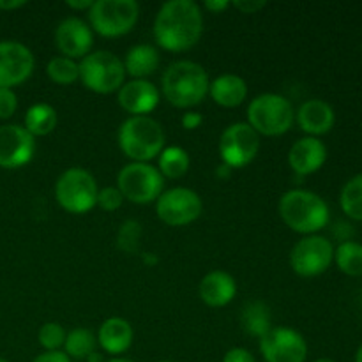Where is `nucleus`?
I'll return each instance as SVG.
<instances>
[{
  "instance_id": "nucleus-1",
  "label": "nucleus",
  "mask_w": 362,
  "mask_h": 362,
  "mask_svg": "<svg viewBox=\"0 0 362 362\" xmlns=\"http://www.w3.org/2000/svg\"><path fill=\"white\" fill-rule=\"evenodd\" d=\"M154 39L159 48L172 53L189 52L204 34V13L193 0H168L154 20Z\"/></svg>"
},
{
  "instance_id": "nucleus-2",
  "label": "nucleus",
  "mask_w": 362,
  "mask_h": 362,
  "mask_svg": "<svg viewBox=\"0 0 362 362\" xmlns=\"http://www.w3.org/2000/svg\"><path fill=\"white\" fill-rule=\"evenodd\" d=\"M279 218L292 232L300 235H317L331 221V209L320 194L310 189H290L283 193L278 204Z\"/></svg>"
},
{
  "instance_id": "nucleus-3",
  "label": "nucleus",
  "mask_w": 362,
  "mask_h": 362,
  "mask_svg": "<svg viewBox=\"0 0 362 362\" xmlns=\"http://www.w3.org/2000/svg\"><path fill=\"white\" fill-rule=\"evenodd\" d=\"M209 74L204 66L193 60L172 62L161 78V94L175 108L189 110L204 103L209 95Z\"/></svg>"
},
{
  "instance_id": "nucleus-4",
  "label": "nucleus",
  "mask_w": 362,
  "mask_h": 362,
  "mask_svg": "<svg viewBox=\"0 0 362 362\" xmlns=\"http://www.w3.org/2000/svg\"><path fill=\"white\" fill-rule=\"evenodd\" d=\"M117 141L131 163H151L166 147V134L161 124L148 117H127L119 127Z\"/></svg>"
},
{
  "instance_id": "nucleus-5",
  "label": "nucleus",
  "mask_w": 362,
  "mask_h": 362,
  "mask_svg": "<svg viewBox=\"0 0 362 362\" xmlns=\"http://www.w3.org/2000/svg\"><path fill=\"white\" fill-rule=\"evenodd\" d=\"M296 122V110L290 99L276 92H265L251 99L247 106V124L260 136H281Z\"/></svg>"
},
{
  "instance_id": "nucleus-6",
  "label": "nucleus",
  "mask_w": 362,
  "mask_h": 362,
  "mask_svg": "<svg viewBox=\"0 0 362 362\" xmlns=\"http://www.w3.org/2000/svg\"><path fill=\"white\" fill-rule=\"evenodd\" d=\"M99 186L88 170L73 166L59 175L55 182V200L66 212L87 214L98 204Z\"/></svg>"
},
{
  "instance_id": "nucleus-7",
  "label": "nucleus",
  "mask_w": 362,
  "mask_h": 362,
  "mask_svg": "<svg viewBox=\"0 0 362 362\" xmlns=\"http://www.w3.org/2000/svg\"><path fill=\"white\" fill-rule=\"evenodd\" d=\"M92 32L101 37H122L136 27L140 6L136 0H94L87 13Z\"/></svg>"
},
{
  "instance_id": "nucleus-8",
  "label": "nucleus",
  "mask_w": 362,
  "mask_h": 362,
  "mask_svg": "<svg viewBox=\"0 0 362 362\" xmlns=\"http://www.w3.org/2000/svg\"><path fill=\"white\" fill-rule=\"evenodd\" d=\"M80 80L95 94H112L126 83L124 62L112 52L95 49L80 60Z\"/></svg>"
},
{
  "instance_id": "nucleus-9",
  "label": "nucleus",
  "mask_w": 362,
  "mask_h": 362,
  "mask_svg": "<svg viewBox=\"0 0 362 362\" xmlns=\"http://www.w3.org/2000/svg\"><path fill=\"white\" fill-rule=\"evenodd\" d=\"M117 187L124 200L136 205L152 204L165 191V177L151 163H127L117 175Z\"/></svg>"
},
{
  "instance_id": "nucleus-10",
  "label": "nucleus",
  "mask_w": 362,
  "mask_h": 362,
  "mask_svg": "<svg viewBox=\"0 0 362 362\" xmlns=\"http://www.w3.org/2000/svg\"><path fill=\"white\" fill-rule=\"evenodd\" d=\"M332 262H334V244L320 233L303 237L290 251V267L300 278L322 276L329 271Z\"/></svg>"
},
{
  "instance_id": "nucleus-11",
  "label": "nucleus",
  "mask_w": 362,
  "mask_h": 362,
  "mask_svg": "<svg viewBox=\"0 0 362 362\" xmlns=\"http://www.w3.org/2000/svg\"><path fill=\"white\" fill-rule=\"evenodd\" d=\"M260 151V134L247 122L230 124L219 138V158L232 170L250 165Z\"/></svg>"
},
{
  "instance_id": "nucleus-12",
  "label": "nucleus",
  "mask_w": 362,
  "mask_h": 362,
  "mask_svg": "<svg viewBox=\"0 0 362 362\" xmlns=\"http://www.w3.org/2000/svg\"><path fill=\"white\" fill-rule=\"evenodd\" d=\"M204 211V202L189 187H170L156 200V214L168 226H187L197 221Z\"/></svg>"
},
{
  "instance_id": "nucleus-13",
  "label": "nucleus",
  "mask_w": 362,
  "mask_h": 362,
  "mask_svg": "<svg viewBox=\"0 0 362 362\" xmlns=\"http://www.w3.org/2000/svg\"><path fill=\"white\" fill-rule=\"evenodd\" d=\"M258 349L265 362H306L310 352L304 336L290 327H272L258 339Z\"/></svg>"
},
{
  "instance_id": "nucleus-14",
  "label": "nucleus",
  "mask_w": 362,
  "mask_h": 362,
  "mask_svg": "<svg viewBox=\"0 0 362 362\" xmlns=\"http://www.w3.org/2000/svg\"><path fill=\"white\" fill-rule=\"evenodd\" d=\"M35 59L20 41H0V88L20 87L34 73Z\"/></svg>"
},
{
  "instance_id": "nucleus-15",
  "label": "nucleus",
  "mask_w": 362,
  "mask_h": 362,
  "mask_svg": "<svg viewBox=\"0 0 362 362\" xmlns=\"http://www.w3.org/2000/svg\"><path fill=\"white\" fill-rule=\"evenodd\" d=\"M35 154V138L18 124L0 126V168L18 170Z\"/></svg>"
},
{
  "instance_id": "nucleus-16",
  "label": "nucleus",
  "mask_w": 362,
  "mask_h": 362,
  "mask_svg": "<svg viewBox=\"0 0 362 362\" xmlns=\"http://www.w3.org/2000/svg\"><path fill=\"white\" fill-rule=\"evenodd\" d=\"M55 45L62 57L81 60L92 52L94 32H92L90 25L81 18H64L55 28Z\"/></svg>"
},
{
  "instance_id": "nucleus-17",
  "label": "nucleus",
  "mask_w": 362,
  "mask_h": 362,
  "mask_svg": "<svg viewBox=\"0 0 362 362\" xmlns=\"http://www.w3.org/2000/svg\"><path fill=\"white\" fill-rule=\"evenodd\" d=\"M161 101V92L148 80H129L117 92V103L131 117H148Z\"/></svg>"
},
{
  "instance_id": "nucleus-18",
  "label": "nucleus",
  "mask_w": 362,
  "mask_h": 362,
  "mask_svg": "<svg viewBox=\"0 0 362 362\" xmlns=\"http://www.w3.org/2000/svg\"><path fill=\"white\" fill-rule=\"evenodd\" d=\"M327 161V147L320 138H299L288 151V166L293 173L308 177L317 173Z\"/></svg>"
},
{
  "instance_id": "nucleus-19",
  "label": "nucleus",
  "mask_w": 362,
  "mask_h": 362,
  "mask_svg": "<svg viewBox=\"0 0 362 362\" xmlns=\"http://www.w3.org/2000/svg\"><path fill=\"white\" fill-rule=\"evenodd\" d=\"M296 122L306 136L320 138L331 133L336 124L334 108L324 99H308L296 112Z\"/></svg>"
},
{
  "instance_id": "nucleus-20",
  "label": "nucleus",
  "mask_w": 362,
  "mask_h": 362,
  "mask_svg": "<svg viewBox=\"0 0 362 362\" xmlns=\"http://www.w3.org/2000/svg\"><path fill=\"white\" fill-rule=\"evenodd\" d=\"M98 345L105 354H110L112 357H120L131 349L134 339L133 325L120 317L106 318L95 334Z\"/></svg>"
},
{
  "instance_id": "nucleus-21",
  "label": "nucleus",
  "mask_w": 362,
  "mask_h": 362,
  "mask_svg": "<svg viewBox=\"0 0 362 362\" xmlns=\"http://www.w3.org/2000/svg\"><path fill=\"white\" fill-rule=\"evenodd\" d=\"M198 293L205 306L225 308L235 299L237 281L232 274L225 271H211L202 278Z\"/></svg>"
},
{
  "instance_id": "nucleus-22",
  "label": "nucleus",
  "mask_w": 362,
  "mask_h": 362,
  "mask_svg": "<svg viewBox=\"0 0 362 362\" xmlns=\"http://www.w3.org/2000/svg\"><path fill=\"white\" fill-rule=\"evenodd\" d=\"M209 95L212 101L223 108H237L247 98V83L237 74L226 73L211 81Z\"/></svg>"
},
{
  "instance_id": "nucleus-23",
  "label": "nucleus",
  "mask_w": 362,
  "mask_h": 362,
  "mask_svg": "<svg viewBox=\"0 0 362 362\" xmlns=\"http://www.w3.org/2000/svg\"><path fill=\"white\" fill-rule=\"evenodd\" d=\"M124 69L133 80H147L158 71L161 55L152 45H136L124 57Z\"/></svg>"
},
{
  "instance_id": "nucleus-24",
  "label": "nucleus",
  "mask_w": 362,
  "mask_h": 362,
  "mask_svg": "<svg viewBox=\"0 0 362 362\" xmlns=\"http://www.w3.org/2000/svg\"><path fill=\"white\" fill-rule=\"evenodd\" d=\"M240 324L246 334L255 338H264L272 329V315L271 308L262 300H251L243 308L240 313Z\"/></svg>"
},
{
  "instance_id": "nucleus-25",
  "label": "nucleus",
  "mask_w": 362,
  "mask_h": 362,
  "mask_svg": "<svg viewBox=\"0 0 362 362\" xmlns=\"http://www.w3.org/2000/svg\"><path fill=\"white\" fill-rule=\"evenodd\" d=\"M23 127L34 138L48 136L57 127V110L48 103H35L25 113Z\"/></svg>"
},
{
  "instance_id": "nucleus-26",
  "label": "nucleus",
  "mask_w": 362,
  "mask_h": 362,
  "mask_svg": "<svg viewBox=\"0 0 362 362\" xmlns=\"http://www.w3.org/2000/svg\"><path fill=\"white\" fill-rule=\"evenodd\" d=\"M95 350H98V338L90 329L85 327H76L67 332L62 346V352L71 361H87V357L94 354Z\"/></svg>"
},
{
  "instance_id": "nucleus-27",
  "label": "nucleus",
  "mask_w": 362,
  "mask_h": 362,
  "mask_svg": "<svg viewBox=\"0 0 362 362\" xmlns=\"http://www.w3.org/2000/svg\"><path fill=\"white\" fill-rule=\"evenodd\" d=\"M189 166V154L182 147H177V145L165 147L158 158V170L165 179L170 180H177L186 175Z\"/></svg>"
},
{
  "instance_id": "nucleus-28",
  "label": "nucleus",
  "mask_w": 362,
  "mask_h": 362,
  "mask_svg": "<svg viewBox=\"0 0 362 362\" xmlns=\"http://www.w3.org/2000/svg\"><path fill=\"white\" fill-rule=\"evenodd\" d=\"M334 262L343 274L350 278L362 276V244L357 240H343L334 247Z\"/></svg>"
},
{
  "instance_id": "nucleus-29",
  "label": "nucleus",
  "mask_w": 362,
  "mask_h": 362,
  "mask_svg": "<svg viewBox=\"0 0 362 362\" xmlns=\"http://www.w3.org/2000/svg\"><path fill=\"white\" fill-rule=\"evenodd\" d=\"M339 207L346 218L362 221V173L345 182L339 193Z\"/></svg>"
},
{
  "instance_id": "nucleus-30",
  "label": "nucleus",
  "mask_w": 362,
  "mask_h": 362,
  "mask_svg": "<svg viewBox=\"0 0 362 362\" xmlns=\"http://www.w3.org/2000/svg\"><path fill=\"white\" fill-rule=\"evenodd\" d=\"M46 74L57 85H73L80 80V64L67 57H53L46 64Z\"/></svg>"
},
{
  "instance_id": "nucleus-31",
  "label": "nucleus",
  "mask_w": 362,
  "mask_h": 362,
  "mask_svg": "<svg viewBox=\"0 0 362 362\" xmlns=\"http://www.w3.org/2000/svg\"><path fill=\"white\" fill-rule=\"evenodd\" d=\"M141 243V225L134 219H127L120 225L119 235H117V246L120 251L127 255H134L140 250Z\"/></svg>"
},
{
  "instance_id": "nucleus-32",
  "label": "nucleus",
  "mask_w": 362,
  "mask_h": 362,
  "mask_svg": "<svg viewBox=\"0 0 362 362\" xmlns=\"http://www.w3.org/2000/svg\"><path fill=\"white\" fill-rule=\"evenodd\" d=\"M66 336L67 332L62 325L57 324V322H46V324L41 325V329H39L37 341L45 352H57V350H62Z\"/></svg>"
},
{
  "instance_id": "nucleus-33",
  "label": "nucleus",
  "mask_w": 362,
  "mask_h": 362,
  "mask_svg": "<svg viewBox=\"0 0 362 362\" xmlns=\"http://www.w3.org/2000/svg\"><path fill=\"white\" fill-rule=\"evenodd\" d=\"M124 197L117 186L108 187H99L98 193V207L103 209L105 212H115L122 207Z\"/></svg>"
},
{
  "instance_id": "nucleus-34",
  "label": "nucleus",
  "mask_w": 362,
  "mask_h": 362,
  "mask_svg": "<svg viewBox=\"0 0 362 362\" xmlns=\"http://www.w3.org/2000/svg\"><path fill=\"white\" fill-rule=\"evenodd\" d=\"M18 95L13 88H0V120H7L16 113Z\"/></svg>"
},
{
  "instance_id": "nucleus-35",
  "label": "nucleus",
  "mask_w": 362,
  "mask_h": 362,
  "mask_svg": "<svg viewBox=\"0 0 362 362\" xmlns=\"http://www.w3.org/2000/svg\"><path fill=\"white\" fill-rule=\"evenodd\" d=\"M223 362H257V359H255V356L247 349L235 346V349H230L223 356Z\"/></svg>"
},
{
  "instance_id": "nucleus-36",
  "label": "nucleus",
  "mask_w": 362,
  "mask_h": 362,
  "mask_svg": "<svg viewBox=\"0 0 362 362\" xmlns=\"http://www.w3.org/2000/svg\"><path fill=\"white\" fill-rule=\"evenodd\" d=\"M232 7H235V9L240 11L243 14H255L260 9H264L265 2H257V0H237V2H232Z\"/></svg>"
},
{
  "instance_id": "nucleus-37",
  "label": "nucleus",
  "mask_w": 362,
  "mask_h": 362,
  "mask_svg": "<svg viewBox=\"0 0 362 362\" xmlns=\"http://www.w3.org/2000/svg\"><path fill=\"white\" fill-rule=\"evenodd\" d=\"M180 124H182V127L186 131H194L204 124V117H202V113L197 112H186L180 117Z\"/></svg>"
},
{
  "instance_id": "nucleus-38",
  "label": "nucleus",
  "mask_w": 362,
  "mask_h": 362,
  "mask_svg": "<svg viewBox=\"0 0 362 362\" xmlns=\"http://www.w3.org/2000/svg\"><path fill=\"white\" fill-rule=\"evenodd\" d=\"M32 362H73L62 350H57V352H42L39 354Z\"/></svg>"
},
{
  "instance_id": "nucleus-39",
  "label": "nucleus",
  "mask_w": 362,
  "mask_h": 362,
  "mask_svg": "<svg viewBox=\"0 0 362 362\" xmlns=\"http://www.w3.org/2000/svg\"><path fill=\"white\" fill-rule=\"evenodd\" d=\"M204 7L209 13L221 14L225 13L228 7H232V2H228V0H207V2H204Z\"/></svg>"
},
{
  "instance_id": "nucleus-40",
  "label": "nucleus",
  "mask_w": 362,
  "mask_h": 362,
  "mask_svg": "<svg viewBox=\"0 0 362 362\" xmlns=\"http://www.w3.org/2000/svg\"><path fill=\"white\" fill-rule=\"evenodd\" d=\"M94 0H66V6L73 11H87L92 7Z\"/></svg>"
},
{
  "instance_id": "nucleus-41",
  "label": "nucleus",
  "mask_w": 362,
  "mask_h": 362,
  "mask_svg": "<svg viewBox=\"0 0 362 362\" xmlns=\"http://www.w3.org/2000/svg\"><path fill=\"white\" fill-rule=\"evenodd\" d=\"M27 6L25 0H0V11H16Z\"/></svg>"
},
{
  "instance_id": "nucleus-42",
  "label": "nucleus",
  "mask_w": 362,
  "mask_h": 362,
  "mask_svg": "<svg viewBox=\"0 0 362 362\" xmlns=\"http://www.w3.org/2000/svg\"><path fill=\"white\" fill-rule=\"evenodd\" d=\"M87 362H106V359H105V356H103V354H99L98 350H95L94 354H90V356L87 357Z\"/></svg>"
},
{
  "instance_id": "nucleus-43",
  "label": "nucleus",
  "mask_w": 362,
  "mask_h": 362,
  "mask_svg": "<svg viewBox=\"0 0 362 362\" xmlns=\"http://www.w3.org/2000/svg\"><path fill=\"white\" fill-rule=\"evenodd\" d=\"M106 362H134V361L126 359V357H112V359H108Z\"/></svg>"
},
{
  "instance_id": "nucleus-44",
  "label": "nucleus",
  "mask_w": 362,
  "mask_h": 362,
  "mask_svg": "<svg viewBox=\"0 0 362 362\" xmlns=\"http://www.w3.org/2000/svg\"><path fill=\"white\" fill-rule=\"evenodd\" d=\"M354 362H362V345L357 349L356 352V359H354Z\"/></svg>"
},
{
  "instance_id": "nucleus-45",
  "label": "nucleus",
  "mask_w": 362,
  "mask_h": 362,
  "mask_svg": "<svg viewBox=\"0 0 362 362\" xmlns=\"http://www.w3.org/2000/svg\"><path fill=\"white\" fill-rule=\"evenodd\" d=\"M313 362H336L334 359H329V357H320V359L313 361Z\"/></svg>"
},
{
  "instance_id": "nucleus-46",
  "label": "nucleus",
  "mask_w": 362,
  "mask_h": 362,
  "mask_svg": "<svg viewBox=\"0 0 362 362\" xmlns=\"http://www.w3.org/2000/svg\"><path fill=\"white\" fill-rule=\"evenodd\" d=\"M0 362H9L7 359H4V357H0Z\"/></svg>"
},
{
  "instance_id": "nucleus-47",
  "label": "nucleus",
  "mask_w": 362,
  "mask_h": 362,
  "mask_svg": "<svg viewBox=\"0 0 362 362\" xmlns=\"http://www.w3.org/2000/svg\"><path fill=\"white\" fill-rule=\"evenodd\" d=\"M158 362H175V361H158Z\"/></svg>"
}]
</instances>
